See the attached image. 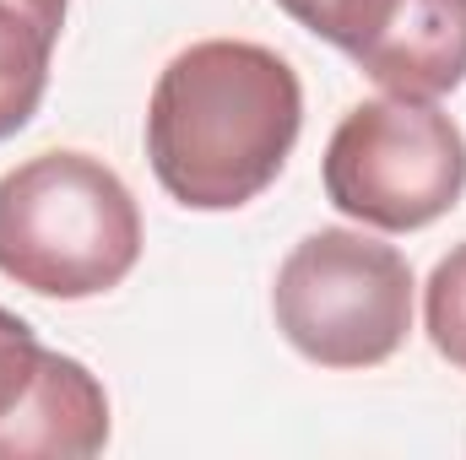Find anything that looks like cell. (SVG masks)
Returning a JSON list of instances; mask_svg holds the SVG:
<instances>
[{
  "instance_id": "obj_1",
  "label": "cell",
  "mask_w": 466,
  "mask_h": 460,
  "mask_svg": "<svg viewBox=\"0 0 466 460\" xmlns=\"http://www.w3.org/2000/svg\"><path fill=\"white\" fill-rule=\"evenodd\" d=\"M304 130L299 71L249 38L179 49L147 104L157 185L190 212H238L277 185Z\"/></svg>"
},
{
  "instance_id": "obj_2",
  "label": "cell",
  "mask_w": 466,
  "mask_h": 460,
  "mask_svg": "<svg viewBox=\"0 0 466 460\" xmlns=\"http://www.w3.org/2000/svg\"><path fill=\"white\" fill-rule=\"evenodd\" d=\"M141 260V206L93 152H38L0 174V276L38 298H98Z\"/></svg>"
},
{
  "instance_id": "obj_3",
  "label": "cell",
  "mask_w": 466,
  "mask_h": 460,
  "mask_svg": "<svg viewBox=\"0 0 466 460\" xmlns=\"http://www.w3.org/2000/svg\"><path fill=\"white\" fill-rule=\"evenodd\" d=\"M271 315L288 346L320 368H380L412 331V265L396 244L320 228L277 265Z\"/></svg>"
},
{
  "instance_id": "obj_4",
  "label": "cell",
  "mask_w": 466,
  "mask_h": 460,
  "mask_svg": "<svg viewBox=\"0 0 466 460\" xmlns=\"http://www.w3.org/2000/svg\"><path fill=\"white\" fill-rule=\"evenodd\" d=\"M326 201L380 233H418L466 195V135L429 98H369L326 146Z\"/></svg>"
},
{
  "instance_id": "obj_5",
  "label": "cell",
  "mask_w": 466,
  "mask_h": 460,
  "mask_svg": "<svg viewBox=\"0 0 466 460\" xmlns=\"http://www.w3.org/2000/svg\"><path fill=\"white\" fill-rule=\"evenodd\" d=\"M109 445V390L66 352L38 357L27 390L0 417V460H87Z\"/></svg>"
},
{
  "instance_id": "obj_6",
  "label": "cell",
  "mask_w": 466,
  "mask_h": 460,
  "mask_svg": "<svg viewBox=\"0 0 466 460\" xmlns=\"http://www.w3.org/2000/svg\"><path fill=\"white\" fill-rule=\"evenodd\" d=\"M352 65L396 98H445L466 82V0H396L352 49Z\"/></svg>"
},
{
  "instance_id": "obj_7",
  "label": "cell",
  "mask_w": 466,
  "mask_h": 460,
  "mask_svg": "<svg viewBox=\"0 0 466 460\" xmlns=\"http://www.w3.org/2000/svg\"><path fill=\"white\" fill-rule=\"evenodd\" d=\"M71 0H0V141L38 115Z\"/></svg>"
},
{
  "instance_id": "obj_8",
  "label": "cell",
  "mask_w": 466,
  "mask_h": 460,
  "mask_svg": "<svg viewBox=\"0 0 466 460\" xmlns=\"http://www.w3.org/2000/svg\"><path fill=\"white\" fill-rule=\"evenodd\" d=\"M423 331L434 352L466 374V244H456L423 287Z\"/></svg>"
},
{
  "instance_id": "obj_9",
  "label": "cell",
  "mask_w": 466,
  "mask_h": 460,
  "mask_svg": "<svg viewBox=\"0 0 466 460\" xmlns=\"http://www.w3.org/2000/svg\"><path fill=\"white\" fill-rule=\"evenodd\" d=\"M299 27H309L315 38H326V44H337L342 55H352L380 22H385V11L396 5V0H277Z\"/></svg>"
},
{
  "instance_id": "obj_10",
  "label": "cell",
  "mask_w": 466,
  "mask_h": 460,
  "mask_svg": "<svg viewBox=\"0 0 466 460\" xmlns=\"http://www.w3.org/2000/svg\"><path fill=\"white\" fill-rule=\"evenodd\" d=\"M38 357H44V342L33 336V325H27L22 315L0 309V417H5V412H11V401L27 390V379H33Z\"/></svg>"
}]
</instances>
